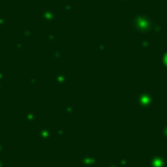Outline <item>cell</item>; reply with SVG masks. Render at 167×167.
Here are the masks:
<instances>
[{
    "label": "cell",
    "mask_w": 167,
    "mask_h": 167,
    "mask_svg": "<svg viewBox=\"0 0 167 167\" xmlns=\"http://www.w3.org/2000/svg\"><path fill=\"white\" fill-rule=\"evenodd\" d=\"M107 167H120L119 163H111V165H108Z\"/></svg>",
    "instance_id": "cell-12"
},
{
    "label": "cell",
    "mask_w": 167,
    "mask_h": 167,
    "mask_svg": "<svg viewBox=\"0 0 167 167\" xmlns=\"http://www.w3.org/2000/svg\"><path fill=\"white\" fill-rule=\"evenodd\" d=\"M97 162H98L97 157H95V156H92V154H89V156H82V157H81V166L94 167V166H97Z\"/></svg>",
    "instance_id": "cell-3"
},
{
    "label": "cell",
    "mask_w": 167,
    "mask_h": 167,
    "mask_svg": "<svg viewBox=\"0 0 167 167\" xmlns=\"http://www.w3.org/2000/svg\"><path fill=\"white\" fill-rule=\"evenodd\" d=\"M55 81L56 82H59V84H64L65 82V76H60V77H55Z\"/></svg>",
    "instance_id": "cell-7"
},
{
    "label": "cell",
    "mask_w": 167,
    "mask_h": 167,
    "mask_svg": "<svg viewBox=\"0 0 167 167\" xmlns=\"http://www.w3.org/2000/svg\"><path fill=\"white\" fill-rule=\"evenodd\" d=\"M56 136H59V137H64L65 136V129L64 128H57L56 129Z\"/></svg>",
    "instance_id": "cell-6"
},
{
    "label": "cell",
    "mask_w": 167,
    "mask_h": 167,
    "mask_svg": "<svg viewBox=\"0 0 167 167\" xmlns=\"http://www.w3.org/2000/svg\"><path fill=\"white\" fill-rule=\"evenodd\" d=\"M25 120L28 121V123H34L35 120H37V114H35L34 111H32V110H29V111H26V114H25Z\"/></svg>",
    "instance_id": "cell-5"
},
{
    "label": "cell",
    "mask_w": 167,
    "mask_h": 167,
    "mask_svg": "<svg viewBox=\"0 0 167 167\" xmlns=\"http://www.w3.org/2000/svg\"><path fill=\"white\" fill-rule=\"evenodd\" d=\"M38 136L41 140H43V141H50L51 138H52V132H51V129L48 128H41L38 130Z\"/></svg>",
    "instance_id": "cell-4"
},
{
    "label": "cell",
    "mask_w": 167,
    "mask_h": 167,
    "mask_svg": "<svg viewBox=\"0 0 167 167\" xmlns=\"http://www.w3.org/2000/svg\"><path fill=\"white\" fill-rule=\"evenodd\" d=\"M127 167H128V166H127Z\"/></svg>",
    "instance_id": "cell-15"
},
{
    "label": "cell",
    "mask_w": 167,
    "mask_h": 167,
    "mask_svg": "<svg viewBox=\"0 0 167 167\" xmlns=\"http://www.w3.org/2000/svg\"><path fill=\"white\" fill-rule=\"evenodd\" d=\"M135 101L138 103L140 106H144V107H149V106H153L156 102V98L151 95L150 93H140L137 97L135 98Z\"/></svg>",
    "instance_id": "cell-1"
},
{
    "label": "cell",
    "mask_w": 167,
    "mask_h": 167,
    "mask_svg": "<svg viewBox=\"0 0 167 167\" xmlns=\"http://www.w3.org/2000/svg\"><path fill=\"white\" fill-rule=\"evenodd\" d=\"M4 151V144H3V141H0V154Z\"/></svg>",
    "instance_id": "cell-11"
},
{
    "label": "cell",
    "mask_w": 167,
    "mask_h": 167,
    "mask_svg": "<svg viewBox=\"0 0 167 167\" xmlns=\"http://www.w3.org/2000/svg\"><path fill=\"white\" fill-rule=\"evenodd\" d=\"M25 167H32V165H26Z\"/></svg>",
    "instance_id": "cell-14"
},
{
    "label": "cell",
    "mask_w": 167,
    "mask_h": 167,
    "mask_svg": "<svg viewBox=\"0 0 167 167\" xmlns=\"http://www.w3.org/2000/svg\"><path fill=\"white\" fill-rule=\"evenodd\" d=\"M163 135H165V137L167 138V121L165 123V127H163Z\"/></svg>",
    "instance_id": "cell-10"
},
{
    "label": "cell",
    "mask_w": 167,
    "mask_h": 167,
    "mask_svg": "<svg viewBox=\"0 0 167 167\" xmlns=\"http://www.w3.org/2000/svg\"><path fill=\"white\" fill-rule=\"evenodd\" d=\"M119 165H120V167H127V166H128V159H127V158L121 159L119 162Z\"/></svg>",
    "instance_id": "cell-8"
},
{
    "label": "cell",
    "mask_w": 167,
    "mask_h": 167,
    "mask_svg": "<svg viewBox=\"0 0 167 167\" xmlns=\"http://www.w3.org/2000/svg\"><path fill=\"white\" fill-rule=\"evenodd\" d=\"M5 166H7V165H5V162L1 159V158H0V167H5Z\"/></svg>",
    "instance_id": "cell-13"
},
{
    "label": "cell",
    "mask_w": 167,
    "mask_h": 167,
    "mask_svg": "<svg viewBox=\"0 0 167 167\" xmlns=\"http://www.w3.org/2000/svg\"><path fill=\"white\" fill-rule=\"evenodd\" d=\"M73 111V106L72 105H69V106H67V107L64 108V112H68V114H71V112Z\"/></svg>",
    "instance_id": "cell-9"
},
{
    "label": "cell",
    "mask_w": 167,
    "mask_h": 167,
    "mask_svg": "<svg viewBox=\"0 0 167 167\" xmlns=\"http://www.w3.org/2000/svg\"><path fill=\"white\" fill-rule=\"evenodd\" d=\"M166 165H167L166 157L162 153L154 154L148 162V167H166Z\"/></svg>",
    "instance_id": "cell-2"
}]
</instances>
